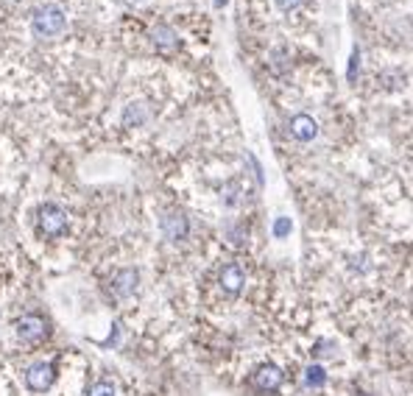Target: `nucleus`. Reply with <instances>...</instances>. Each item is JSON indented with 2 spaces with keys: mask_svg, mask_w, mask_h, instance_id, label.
Masks as SVG:
<instances>
[{
  "mask_svg": "<svg viewBox=\"0 0 413 396\" xmlns=\"http://www.w3.org/2000/svg\"><path fill=\"white\" fill-rule=\"evenodd\" d=\"M17 335H20L23 343H39L48 335V321L43 316H36V313H28L17 321Z\"/></svg>",
  "mask_w": 413,
  "mask_h": 396,
  "instance_id": "3",
  "label": "nucleus"
},
{
  "mask_svg": "<svg viewBox=\"0 0 413 396\" xmlns=\"http://www.w3.org/2000/svg\"><path fill=\"white\" fill-rule=\"evenodd\" d=\"M305 3V0H276V6H279V12H296L299 6Z\"/></svg>",
  "mask_w": 413,
  "mask_h": 396,
  "instance_id": "16",
  "label": "nucleus"
},
{
  "mask_svg": "<svg viewBox=\"0 0 413 396\" xmlns=\"http://www.w3.org/2000/svg\"><path fill=\"white\" fill-rule=\"evenodd\" d=\"M36 224H39V232H43V235L59 237V235H64V229H67V212H64L59 204H45L43 209H39Z\"/></svg>",
  "mask_w": 413,
  "mask_h": 396,
  "instance_id": "2",
  "label": "nucleus"
},
{
  "mask_svg": "<svg viewBox=\"0 0 413 396\" xmlns=\"http://www.w3.org/2000/svg\"><path fill=\"white\" fill-rule=\"evenodd\" d=\"M287 131H291L294 140L310 143V140L318 135V123H316V117H310V115H294L291 123H287Z\"/></svg>",
  "mask_w": 413,
  "mask_h": 396,
  "instance_id": "7",
  "label": "nucleus"
},
{
  "mask_svg": "<svg viewBox=\"0 0 413 396\" xmlns=\"http://www.w3.org/2000/svg\"><path fill=\"white\" fill-rule=\"evenodd\" d=\"M87 396H115V385H112L109 380H101V382H95V385L90 388Z\"/></svg>",
  "mask_w": 413,
  "mask_h": 396,
  "instance_id": "12",
  "label": "nucleus"
},
{
  "mask_svg": "<svg viewBox=\"0 0 413 396\" xmlns=\"http://www.w3.org/2000/svg\"><path fill=\"white\" fill-rule=\"evenodd\" d=\"M307 385H310V388L324 385V369H321V366H310V369H307Z\"/></svg>",
  "mask_w": 413,
  "mask_h": 396,
  "instance_id": "13",
  "label": "nucleus"
},
{
  "mask_svg": "<svg viewBox=\"0 0 413 396\" xmlns=\"http://www.w3.org/2000/svg\"><path fill=\"white\" fill-rule=\"evenodd\" d=\"M187 229H190V224H187L185 212L171 209V212L162 215V232H165V237H168V240H174V243L185 240V237H187Z\"/></svg>",
  "mask_w": 413,
  "mask_h": 396,
  "instance_id": "6",
  "label": "nucleus"
},
{
  "mask_svg": "<svg viewBox=\"0 0 413 396\" xmlns=\"http://www.w3.org/2000/svg\"><path fill=\"white\" fill-rule=\"evenodd\" d=\"M287 232H291V221H287V218H279V221L274 224V235H276V237H285Z\"/></svg>",
  "mask_w": 413,
  "mask_h": 396,
  "instance_id": "15",
  "label": "nucleus"
},
{
  "mask_svg": "<svg viewBox=\"0 0 413 396\" xmlns=\"http://www.w3.org/2000/svg\"><path fill=\"white\" fill-rule=\"evenodd\" d=\"M285 56H287V51H285V48H276V51L271 54V67H274L276 73H282V70L287 67V62H285Z\"/></svg>",
  "mask_w": 413,
  "mask_h": 396,
  "instance_id": "14",
  "label": "nucleus"
},
{
  "mask_svg": "<svg viewBox=\"0 0 413 396\" xmlns=\"http://www.w3.org/2000/svg\"><path fill=\"white\" fill-rule=\"evenodd\" d=\"M154 45H156L159 51H165V54H171V51H176V45H179V36H176V31H174L171 25H156V28H154Z\"/></svg>",
  "mask_w": 413,
  "mask_h": 396,
  "instance_id": "10",
  "label": "nucleus"
},
{
  "mask_svg": "<svg viewBox=\"0 0 413 396\" xmlns=\"http://www.w3.org/2000/svg\"><path fill=\"white\" fill-rule=\"evenodd\" d=\"M64 25H67V17L59 6H43V9H36L34 17H31V31L36 36H43V39L62 34Z\"/></svg>",
  "mask_w": 413,
  "mask_h": 396,
  "instance_id": "1",
  "label": "nucleus"
},
{
  "mask_svg": "<svg viewBox=\"0 0 413 396\" xmlns=\"http://www.w3.org/2000/svg\"><path fill=\"white\" fill-rule=\"evenodd\" d=\"M282 380H285V374H282V369L279 366H274V363H268V366H260L255 374H252V388L255 391H260V393H271V391H276L279 385H282Z\"/></svg>",
  "mask_w": 413,
  "mask_h": 396,
  "instance_id": "5",
  "label": "nucleus"
},
{
  "mask_svg": "<svg viewBox=\"0 0 413 396\" xmlns=\"http://www.w3.org/2000/svg\"><path fill=\"white\" fill-rule=\"evenodd\" d=\"M360 67V51L355 48V54H352V67H349V75H355V70Z\"/></svg>",
  "mask_w": 413,
  "mask_h": 396,
  "instance_id": "17",
  "label": "nucleus"
},
{
  "mask_svg": "<svg viewBox=\"0 0 413 396\" xmlns=\"http://www.w3.org/2000/svg\"><path fill=\"white\" fill-rule=\"evenodd\" d=\"M56 380V371H54V363H34L28 371H25V388L34 391V393H45Z\"/></svg>",
  "mask_w": 413,
  "mask_h": 396,
  "instance_id": "4",
  "label": "nucleus"
},
{
  "mask_svg": "<svg viewBox=\"0 0 413 396\" xmlns=\"http://www.w3.org/2000/svg\"><path fill=\"white\" fill-rule=\"evenodd\" d=\"M243 282H246V277H243V268H240V266H235V262L224 266V271H221V288H224V293L237 296L240 288H243Z\"/></svg>",
  "mask_w": 413,
  "mask_h": 396,
  "instance_id": "9",
  "label": "nucleus"
},
{
  "mask_svg": "<svg viewBox=\"0 0 413 396\" xmlns=\"http://www.w3.org/2000/svg\"><path fill=\"white\" fill-rule=\"evenodd\" d=\"M145 120V109H143V104H132L129 109H126V115H123V123L126 126H137V123H143Z\"/></svg>",
  "mask_w": 413,
  "mask_h": 396,
  "instance_id": "11",
  "label": "nucleus"
},
{
  "mask_svg": "<svg viewBox=\"0 0 413 396\" xmlns=\"http://www.w3.org/2000/svg\"><path fill=\"white\" fill-rule=\"evenodd\" d=\"M137 279H140V274H137L134 268L117 271V274H115V282H112L115 296H117V299H129V296L137 290Z\"/></svg>",
  "mask_w": 413,
  "mask_h": 396,
  "instance_id": "8",
  "label": "nucleus"
}]
</instances>
